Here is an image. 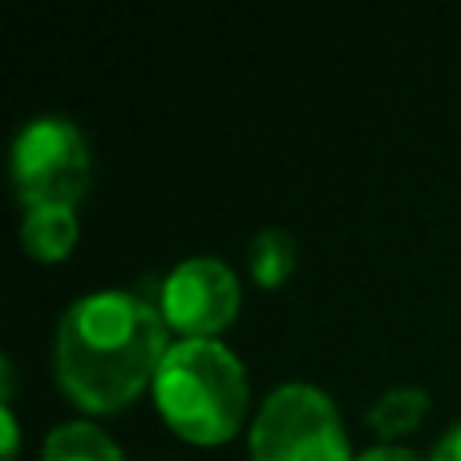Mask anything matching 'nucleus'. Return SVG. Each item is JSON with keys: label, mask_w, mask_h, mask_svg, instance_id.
<instances>
[{"label": "nucleus", "mask_w": 461, "mask_h": 461, "mask_svg": "<svg viewBox=\"0 0 461 461\" xmlns=\"http://www.w3.org/2000/svg\"><path fill=\"white\" fill-rule=\"evenodd\" d=\"M170 352L162 308L126 287H97L61 312L53 332V381L81 413H118L154 389Z\"/></svg>", "instance_id": "f257e3e1"}, {"label": "nucleus", "mask_w": 461, "mask_h": 461, "mask_svg": "<svg viewBox=\"0 0 461 461\" xmlns=\"http://www.w3.org/2000/svg\"><path fill=\"white\" fill-rule=\"evenodd\" d=\"M162 421L194 446H223L247 421V368L223 340H175L154 376Z\"/></svg>", "instance_id": "f03ea898"}, {"label": "nucleus", "mask_w": 461, "mask_h": 461, "mask_svg": "<svg viewBox=\"0 0 461 461\" xmlns=\"http://www.w3.org/2000/svg\"><path fill=\"white\" fill-rule=\"evenodd\" d=\"M251 461H357L340 405L312 381H284L247 425Z\"/></svg>", "instance_id": "7ed1b4c3"}, {"label": "nucleus", "mask_w": 461, "mask_h": 461, "mask_svg": "<svg viewBox=\"0 0 461 461\" xmlns=\"http://www.w3.org/2000/svg\"><path fill=\"white\" fill-rule=\"evenodd\" d=\"M13 186L21 207H77L81 194L89 191L94 158L89 142L77 130V122L61 113H41L24 122L13 138L8 154Z\"/></svg>", "instance_id": "20e7f679"}, {"label": "nucleus", "mask_w": 461, "mask_h": 461, "mask_svg": "<svg viewBox=\"0 0 461 461\" xmlns=\"http://www.w3.org/2000/svg\"><path fill=\"white\" fill-rule=\"evenodd\" d=\"M243 287L227 259L219 255H186L162 279L158 308L178 340H219L239 316Z\"/></svg>", "instance_id": "39448f33"}, {"label": "nucleus", "mask_w": 461, "mask_h": 461, "mask_svg": "<svg viewBox=\"0 0 461 461\" xmlns=\"http://www.w3.org/2000/svg\"><path fill=\"white\" fill-rule=\"evenodd\" d=\"M77 207H29L21 215V247L37 263H61L77 247Z\"/></svg>", "instance_id": "423d86ee"}, {"label": "nucleus", "mask_w": 461, "mask_h": 461, "mask_svg": "<svg viewBox=\"0 0 461 461\" xmlns=\"http://www.w3.org/2000/svg\"><path fill=\"white\" fill-rule=\"evenodd\" d=\"M41 461H126V454L110 429H102L89 417H77V421H61L45 433Z\"/></svg>", "instance_id": "0eeeda50"}, {"label": "nucleus", "mask_w": 461, "mask_h": 461, "mask_svg": "<svg viewBox=\"0 0 461 461\" xmlns=\"http://www.w3.org/2000/svg\"><path fill=\"white\" fill-rule=\"evenodd\" d=\"M295 263H300V243L292 230L284 227H263L259 235L247 243V271L263 292H276L292 279Z\"/></svg>", "instance_id": "6e6552de"}, {"label": "nucleus", "mask_w": 461, "mask_h": 461, "mask_svg": "<svg viewBox=\"0 0 461 461\" xmlns=\"http://www.w3.org/2000/svg\"><path fill=\"white\" fill-rule=\"evenodd\" d=\"M429 413V393L417 384H393L368 405V429L381 441H397L413 433Z\"/></svg>", "instance_id": "1a4fd4ad"}, {"label": "nucleus", "mask_w": 461, "mask_h": 461, "mask_svg": "<svg viewBox=\"0 0 461 461\" xmlns=\"http://www.w3.org/2000/svg\"><path fill=\"white\" fill-rule=\"evenodd\" d=\"M0 433H5V446H0V461H16L21 454V421H16V409L0 401Z\"/></svg>", "instance_id": "9d476101"}, {"label": "nucleus", "mask_w": 461, "mask_h": 461, "mask_svg": "<svg viewBox=\"0 0 461 461\" xmlns=\"http://www.w3.org/2000/svg\"><path fill=\"white\" fill-rule=\"evenodd\" d=\"M357 461H421V454L409 446H397V441H376V446L360 449Z\"/></svg>", "instance_id": "9b49d317"}, {"label": "nucleus", "mask_w": 461, "mask_h": 461, "mask_svg": "<svg viewBox=\"0 0 461 461\" xmlns=\"http://www.w3.org/2000/svg\"><path fill=\"white\" fill-rule=\"evenodd\" d=\"M429 461H461V421L449 425V429L441 433V441L433 446Z\"/></svg>", "instance_id": "f8f14e48"}]
</instances>
